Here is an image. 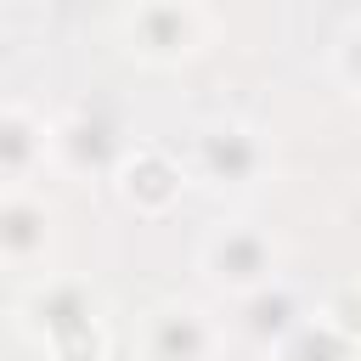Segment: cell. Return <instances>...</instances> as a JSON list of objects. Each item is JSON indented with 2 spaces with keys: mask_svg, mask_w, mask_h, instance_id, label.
Returning <instances> with one entry per match:
<instances>
[{
  "mask_svg": "<svg viewBox=\"0 0 361 361\" xmlns=\"http://www.w3.org/2000/svg\"><path fill=\"white\" fill-rule=\"evenodd\" d=\"M17 327L45 361H107L113 327L85 276H39L17 299Z\"/></svg>",
  "mask_w": 361,
  "mask_h": 361,
  "instance_id": "1",
  "label": "cell"
},
{
  "mask_svg": "<svg viewBox=\"0 0 361 361\" xmlns=\"http://www.w3.org/2000/svg\"><path fill=\"white\" fill-rule=\"evenodd\" d=\"M113 28H118V39H124V51L135 62H147V68H180V62H192L209 45L214 17L197 0H141V6H124L113 17Z\"/></svg>",
  "mask_w": 361,
  "mask_h": 361,
  "instance_id": "2",
  "label": "cell"
},
{
  "mask_svg": "<svg viewBox=\"0 0 361 361\" xmlns=\"http://www.w3.org/2000/svg\"><path fill=\"white\" fill-rule=\"evenodd\" d=\"M197 271L209 276L214 293L243 299V293H254V288L282 276V243L254 220H220L197 243Z\"/></svg>",
  "mask_w": 361,
  "mask_h": 361,
  "instance_id": "3",
  "label": "cell"
},
{
  "mask_svg": "<svg viewBox=\"0 0 361 361\" xmlns=\"http://www.w3.org/2000/svg\"><path fill=\"white\" fill-rule=\"evenodd\" d=\"M265 169H271V141L243 118H220V124L197 130L186 175L209 180L214 192H248V186L265 180Z\"/></svg>",
  "mask_w": 361,
  "mask_h": 361,
  "instance_id": "4",
  "label": "cell"
},
{
  "mask_svg": "<svg viewBox=\"0 0 361 361\" xmlns=\"http://www.w3.org/2000/svg\"><path fill=\"white\" fill-rule=\"evenodd\" d=\"M107 180H113L118 203H124L130 214H141V220H164L169 209H180V197H186V186H192L186 164H180L169 147H158V141H130V147L118 152V164H113Z\"/></svg>",
  "mask_w": 361,
  "mask_h": 361,
  "instance_id": "5",
  "label": "cell"
},
{
  "mask_svg": "<svg viewBox=\"0 0 361 361\" xmlns=\"http://www.w3.org/2000/svg\"><path fill=\"white\" fill-rule=\"evenodd\" d=\"M220 338V322L192 299H158L141 316V361H214Z\"/></svg>",
  "mask_w": 361,
  "mask_h": 361,
  "instance_id": "6",
  "label": "cell"
},
{
  "mask_svg": "<svg viewBox=\"0 0 361 361\" xmlns=\"http://www.w3.org/2000/svg\"><path fill=\"white\" fill-rule=\"evenodd\" d=\"M51 243H56V209L34 186H6L0 192V265L34 271L51 259Z\"/></svg>",
  "mask_w": 361,
  "mask_h": 361,
  "instance_id": "7",
  "label": "cell"
},
{
  "mask_svg": "<svg viewBox=\"0 0 361 361\" xmlns=\"http://www.w3.org/2000/svg\"><path fill=\"white\" fill-rule=\"evenodd\" d=\"M124 147L130 141H118L113 118H102L96 107H73L68 118L51 124V158L62 169H73V175H113Z\"/></svg>",
  "mask_w": 361,
  "mask_h": 361,
  "instance_id": "8",
  "label": "cell"
},
{
  "mask_svg": "<svg viewBox=\"0 0 361 361\" xmlns=\"http://www.w3.org/2000/svg\"><path fill=\"white\" fill-rule=\"evenodd\" d=\"M45 158H51V124L23 102H0V192L28 186Z\"/></svg>",
  "mask_w": 361,
  "mask_h": 361,
  "instance_id": "9",
  "label": "cell"
},
{
  "mask_svg": "<svg viewBox=\"0 0 361 361\" xmlns=\"http://www.w3.org/2000/svg\"><path fill=\"white\" fill-rule=\"evenodd\" d=\"M237 305V316H231V327L254 344V350H276L299 322H305V305H299V293L276 276V282H265V288H254V293H243V299H231Z\"/></svg>",
  "mask_w": 361,
  "mask_h": 361,
  "instance_id": "10",
  "label": "cell"
},
{
  "mask_svg": "<svg viewBox=\"0 0 361 361\" xmlns=\"http://www.w3.org/2000/svg\"><path fill=\"white\" fill-rule=\"evenodd\" d=\"M265 355H271V361H355L361 350H355V344H344L338 333H327L316 316H305V322H299L276 350H265Z\"/></svg>",
  "mask_w": 361,
  "mask_h": 361,
  "instance_id": "11",
  "label": "cell"
},
{
  "mask_svg": "<svg viewBox=\"0 0 361 361\" xmlns=\"http://www.w3.org/2000/svg\"><path fill=\"white\" fill-rule=\"evenodd\" d=\"M316 322H322L327 333H338L344 344L361 350V282H338V288H327L322 305H316Z\"/></svg>",
  "mask_w": 361,
  "mask_h": 361,
  "instance_id": "12",
  "label": "cell"
},
{
  "mask_svg": "<svg viewBox=\"0 0 361 361\" xmlns=\"http://www.w3.org/2000/svg\"><path fill=\"white\" fill-rule=\"evenodd\" d=\"M333 73H338L344 90L361 96V17H350L338 28V39H333Z\"/></svg>",
  "mask_w": 361,
  "mask_h": 361,
  "instance_id": "13",
  "label": "cell"
}]
</instances>
